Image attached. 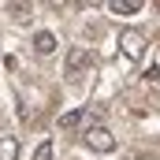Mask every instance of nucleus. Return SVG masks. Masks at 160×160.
Returning a JSON list of instances; mask_svg holds the SVG:
<instances>
[{
    "label": "nucleus",
    "instance_id": "f257e3e1",
    "mask_svg": "<svg viewBox=\"0 0 160 160\" xmlns=\"http://www.w3.org/2000/svg\"><path fill=\"white\" fill-rule=\"evenodd\" d=\"M82 142H86V149H93V153H112V149H116V134H112L108 127H101V123L86 127V130H82Z\"/></svg>",
    "mask_w": 160,
    "mask_h": 160
},
{
    "label": "nucleus",
    "instance_id": "f03ea898",
    "mask_svg": "<svg viewBox=\"0 0 160 160\" xmlns=\"http://www.w3.org/2000/svg\"><path fill=\"white\" fill-rule=\"evenodd\" d=\"M145 48H149V45H145V34H138V30H123L119 34V52L130 63H138V60L145 56Z\"/></svg>",
    "mask_w": 160,
    "mask_h": 160
},
{
    "label": "nucleus",
    "instance_id": "7ed1b4c3",
    "mask_svg": "<svg viewBox=\"0 0 160 160\" xmlns=\"http://www.w3.org/2000/svg\"><path fill=\"white\" fill-rule=\"evenodd\" d=\"M86 67H89V52H86V48H75V52L67 56V75H71V78H78Z\"/></svg>",
    "mask_w": 160,
    "mask_h": 160
},
{
    "label": "nucleus",
    "instance_id": "20e7f679",
    "mask_svg": "<svg viewBox=\"0 0 160 160\" xmlns=\"http://www.w3.org/2000/svg\"><path fill=\"white\" fill-rule=\"evenodd\" d=\"M34 52H38V56H52V52H56V34H52V30H41L38 38H34Z\"/></svg>",
    "mask_w": 160,
    "mask_h": 160
},
{
    "label": "nucleus",
    "instance_id": "39448f33",
    "mask_svg": "<svg viewBox=\"0 0 160 160\" xmlns=\"http://www.w3.org/2000/svg\"><path fill=\"white\" fill-rule=\"evenodd\" d=\"M0 160H19V138L0 134Z\"/></svg>",
    "mask_w": 160,
    "mask_h": 160
},
{
    "label": "nucleus",
    "instance_id": "423d86ee",
    "mask_svg": "<svg viewBox=\"0 0 160 160\" xmlns=\"http://www.w3.org/2000/svg\"><path fill=\"white\" fill-rule=\"evenodd\" d=\"M108 11H116V15H134V11H142V0H112Z\"/></svg>",
    "mask_w": 160,
    "mask_h": 160
},
{
    "label": "nucleus",
    "instance_id": "0eeeda50",
    "mask_svg": "<svg viewBox=\"0 0 160 160\" xmlns=\"http://www.w3.org/2000/svg\"><path fill=\"white\" fill-rule=\"evenodd\" d=\"M8 15H11L15 22H26V19H30V4H8Z\"/></svg>",
    "mask_w": 160,
    "mask_h": 160
},
{
    "label": "nucleus",
    "instance_id": "6e6552de",
    "mask_svg": "<svg viewBox=\"0 0 160 160\" xmlns=\"http://www.w3.org/2000/svg\"><path fill=\"white\" fill-rule=\"evenodd\" d=\"M82 123V112L78 108H75V112H63V116H60V127H63V130H71V127H78Z\"/></svg>",
    "mask_w": 160,
    "mask_h": 160
},
{
    "label": "nucleus",
    "instance_id": "1a4fd4ad",
    "mask_svg": "<svg viewBox=\"0 0 160 160\" xmlns=\"http://www.w3.org/2000/svg\"><path fill=\"white\" fill-rule=\"evenodd\" d=\"M34 160H52V142H41L38 153H34Z\"/></svg>",
    "mask_w": 160,
    "mask_h": 160
},
{
    "label": "nucleus",
    "instance_id": "9d476101",
    "mask_svg": "<svg viewBox=\"0 0 160 160\" xmlns=\"http://www.w3.org/2000/svg\"><path fill=\"white\" fill-rule=\"evenodd\" d=\"M138 160H153V157H138Z\"/></svg>",
    "mask_w": 160,
    "mask_h": 160
}]
</instances>
